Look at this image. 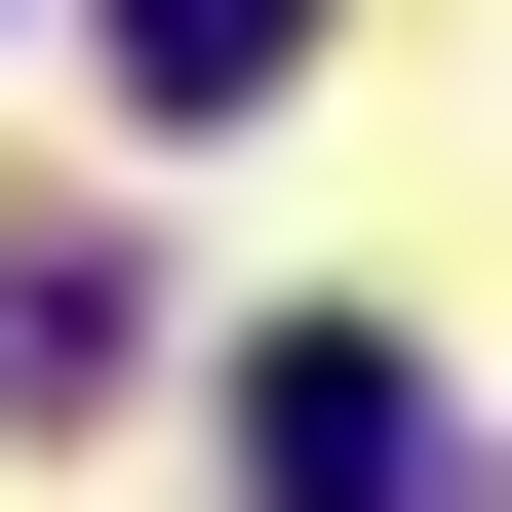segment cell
<instances>
[{"instance_id": "1", "label": "cell", "mask_w": 512, "mask_h": 512, "mask_svg": "<svg viewBox=\"0 0 512 512\" xmlns=\"http://www.w3.org/2000/svg\"><path fill=\"white\" fill-rule=\"evenodd\" d=\"M237 473H276V512H473V434H434L394 316H276V355H237Z\"/></svg>"}, {"instance_id": "2", "label": "cell", "mask_w": 512, "mask_h": 512, "mask_svg": "<svg viewBox=\"0 0 512 512\" xmlns=\"http://www.w3.org/2000/svg\"><path fill=\"white\" fill-rule=\"evenodd\" d=\"M79 40H119V119H237V79L316 40V0H79Z\"/></svg>"}]
</instances>
